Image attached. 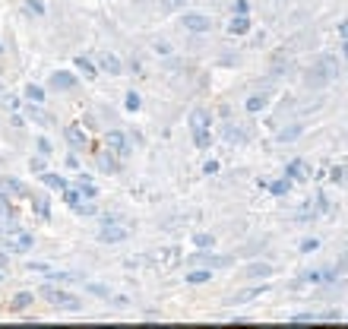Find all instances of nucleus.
Masks as SVG:
<instances>
[{"label":"nucleus","mask_w":348,"mask_h":329,"mask_svg":"<svg viewBox=\"0 0 348 329\" xmlns=\"http://www.w3.org/2000/svg\"><path fill=\"white\" fill-rule=\"evenodd\" d=\"M222 133H225L228 142H244V139H247V133H244V130H237L234 124H225V130H222Z\"/></svg>","instance_id":"nucleus-7"},{"label":"nucleus","mask_w":348,"mask_h":329,"mask_svg":"<svg viewBox=\"0 0 348 329\" xmlns=\"http://www.w3.org/2000/svg\"><path fill=\"white\" fill-rule=\"evenodd\" d=\"M253 298H256V288H247V291H241V295H234L231 304H244V301H253Z\"/></svg>","instance_id":"nucleus-12"},{"label":"nucleus","mask_w":348,"mask_h":329,"mask_svg":"<svg viewBox=\"0 0 348 329\" xmlns=\"http://www.w3.org/2000/svg\"><path fill=\"white\" fill-rule=\"evenodd\" d=\"M247 276L250 279H269L272 276V266L269 263H250L247 266Z\"/></svg>","instance_id":"nucleus-3"},{"label":"nucleus","mask_w":348,"mask_h":329,"mask_svg":"<svg viewBox=\"0 0 348 329\" xmlns=\"http://www.w3.org/2000/svg\"><path fill=\"white\" fill-rule=\"evenodd\" d=\"M196 244H199V247H212V237H209V234H199Z\"/></svg>","instance_id":"nucleus-16"},{"label":"nucleus","mask_w":348,"mask_h":329,"mask_svg":"<svg viewBox=\"0 0 348 329\" xmlns=\"http://www.w3.org/2000/svg\"><path fill=\"white\" fill-rule=\"evenodd\" d=\"M329 177H333L336 184H348V168L345 164H333V168H329Z\"/></svg>","instance_id":"nucleus-9"},{"label":"nucleus","mask_w":348,"mask_h":329,"mask_svg":"<svg viewBox=\"0 0 348 329\" xmlns=\"http://www.w3.org/2000/svg\"><path fill=\"white\" fill-rule=\"evenodd\" d=\"M196 136V146H199V149H206V146H209V133L203 130V133H193Z\"/></svg>","instance_id":"nucleus-15"},{"label":"nucleus","mask_w":348,"mask_h":329,"mask_svg":"<svg viewBox=\"0 0 348 329\" xmlns=\"http://www.w3.org/2000/svg\"><path fill=\"white\" fill-rule=\"evenodd\" d=\"M285 177L291 180V184H295V180H307L310 177V164L304 161V158H295L288 164V171H285Z\"/></svg>","instance_id":"nucleus-1"},{"label":"nucleus","mask_w":348,"mask_h":329,"mask_svg":"<svg viewBox=\"0 0 348 329\" xmlns=\"http://www.w3.org/2000/svg\"><path fill=\"white\" fill-rule=\"evenodd\" d=\"M190 124H193V133H203V130H206V124H209V114L203 111V108H199V111L190 114Z\"/></svg>","instance_id":"nucleus-4"},{"label":"nucleus","mask_w":348,"mask_h":329,"mask_svg":"<svg viewBox=\"0 0 348 329\" xmlns=\"http://www.w3.org/2000/svg\"><path fill=\"white\" fill-rule=\"evenodd\" d=\"M269 190L276 193V196H288V190H291V180H288V177H282V180H272V184H269Z\"/></svg>","instance_id":"nucleus-10"},{"label":"nucleus","mask_w":348,"mask_h":329,"mask_svg":"<svg viewBox=\"0 0 348 329\" xmlns=\"http://www.w3.org/2000/svg\"><path fill=\"white\" fill-rule=\"evenodd\" d=\"M228 29H231V35H247L250 32V19H247V16H234Z\"/></svg>","instance_id":"nucleus-6"},{"label":"nucleus","mask_w":348,"mask_h":329,"mask_svg":"<svg viewBox=\"0 0 348 329\" xmlns=\"http://www.w3.org/2000/svg\"><path fill=\"white\" fill-rule=\"evenodd\" d=\"M342 54H345V60H348V42H345V45H342Z\"/></svg>","instance_id":"nucleus-20"},{"label":"nucleus","mask_w":348,"mask_h":329,"mask_svg":"<svg viewBox=\"0 0 348 329\" xmlns=\"http://www.w3.org/2000/svg\"><path fill=\"white\" fill-rule=\"evenodd\" d=\"M168 4H171V7H174V4H180V0H168Z\"/></svg>","instance_id":"nucleus-21"},{"label":"nucleus","mask_w":348,"mask_h":329,"mask_svg":"<svg viewBox=\"0 0 348 329\" xmlns=\"http://www.w3.org/2000/svg\"><path fill=\"white\" fill-rule=\"evenodd\" d=\"M317 247H320V241H314V237H307V241H301V250H304V253L317 250Z\"/></svg>","instance_id":"nucleus-14"},{"label":"nucleus","mask_w":348,"mask_h":329,"mask_svg":"<svg viewBox=\"0 0 348 329\" xmlns=\"http://www.w3.org/2000/svg\"><path fill=\"white\" fill-rule=\"evenodd\" d=\"M247 10H250L247 0H234V16H247Z\"/></svg>","instance_id":"nucleus-13"},{"label":"nucleus","mask_w":348,"mask_h":329,"mask_svg":"<svg viewBox=\"0 0 348 329\" xmlns=\"http://www.w3.org/2000/svg\"><path fill=\"white\" fill-rule=\"evenodd\" d=\"M266 108V92H253L247 98V111H263Z\"/></svg>","instance_id":"nucleus-8"},{"label":"nucleus","mask_w":348,"mask_h":329,"mask_svg":"<svg viewBox=\"0 0 348 329\" xmlns=\"http://www.w3.org/2000/svg\"><path fill=\"white\" fill-rule=\"evenodd\" d=\"M339 35H342V38H345V42H348V19H345V23H342V26H339Z\"/></svg>","instance_id":"nucleus-19"},{"label":"nucleus","mask_w":348,"mask_h":329,"mask_svg":"<svg viewBox=\"0 0 348 329\" xmlns=\"http://www.w3.org/2000/svg\"><path fill=\"white\" fill-rule=\"evenodd\" d=\"M184 26H187L190 32H206L212 23H209V16H203V13H187V16H184Z\"/></svg>","instance_id":"nucleus-2"},{"label":"nucleus","mask_w":348,"mask_h":329,"mask_svg":"<svg viewBox=\"0 0 348 329\" xmlns=\"http://www.w3.org/2000/svg\"><path fill=\"white\" fill-rule=\"evenodd\" d=\"M304 279H307V282H320V269H310V272H304Z\"/></svg>","instance_id":"nucleus-17"},{"label":"nucleus","mask_w":348,"mask_h":329,"mask_svg":"<svg viewBox=\"0 0 348 329\" xmlns=\"http://www.w3.org/2000/svg\"><path fill=\"white\" fill-rule=\"evenodd\" d=\"M209 279V272H193V276H190V282H206Z\"/></svg>","instance_id":"nucleus-18"},{"label":"nucleus","mask_w":348,"mask_h":329,"mask_svg":"<svg viewBox=\"0 0 348 329\" xmlns=\"http://www.w3.org/2000/svg\"><path fill=\"white\" fill-rule=\"evenodd\" d=\"M314 212H317V215H326V212H329V199H326V193H317V206H314Z\"/></svg>","instance_id":"nucleus-11"},{"label":"nucleus","mask_w":348,"mask_h":329,"mask_svg":"<svg viewBox=\"0 0 348 329\" xmlns=\"http://www.w3.org/2000/svg\"><path fill=\"white\" fill-rule=\"evenodd\" d=\"M301 133H304V127L291 124V127H285V130H279V142H291V139H298Z\"/></svg>","instance_id":"nucleus-5"}]
</instances>
